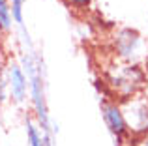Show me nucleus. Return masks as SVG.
Returning <instances> with one entry per match:
<instances>
[{
	"mask_svg": "<svg viewBox=\"0 0 148 146\" xmlns=\"http://www.w3.org/2000/svg\"><path fill=\"white\" fill-rule=\"evenodd\" d=\"M103 86L107 88V94L116 101H126V99L143 96V92L148 86V75L145 66L137 64H126L112 58L103 68Z\"/></svg>",
	"mask_w": 148,
	"mask_h": 146,
	"instance_id": "obj_1",
	"label": "nucleus"
},
{
	"mask_svg": "<svg viewBox=\"0 0 148 146\" xmlns=\"http://www.w3.org/2000/svg\"><path fill=\"white\" fill-rule=\"evenodd\" d=\"M21 66H23L26 77H28V83H30L28 98H30V101H32V109H34V114H36L38 128L41 129L43 135L53 137V126H51L49 109H47V101H45V86H43V75H41L40 62H38L30 53H26V55L23 56Z\"/></svg>",
	"mask_w": 148,
	"mask_h": 146,
	"instance_id": "obj_2",
	"label": "nucleus"
},
{
	"mask_svg": "<svg viewBox=\"0 0 148 146\" xmlns=\"http://www.w3.org/2000/svg\"><path fill=\"white\" fill-rule=\"evenodd\" d=\"M111 51L120 62L137 66H145L148 62V40L145 34L130 26L114 30L111 38Z\"/></svg>",
	"mask_w": 148,
	"mask_h": 146,
	"instance_id": "obj_3",
	"label": "nucleus"
},
{
	"mask_svg": "<svg viewBox=\"0 0 148 146\" xmlns=\"http://www.w3.org/2000/svg\"><path fill=\"white\" fill-rule=\"evenodd\" d=\"M101 109V116H103V122L107 126L109 133L114 137L116 141V146H131L133 143L131 141L135 137L130 135V129H127V124H126V118H124V113H122V107L116 99H111V98H105L99 105Z\"/></svg>",
	"mask_w": 148,
	"mask_h": 146,
	"instance_id": "obj_4",
	"label": "nucleus"
},
{
	"mask_svg": "<svg viewBox=\"0 0 148 146\" xmlns=\"http://www.w3.org/2000/svg\"><path fill=\"white\" fill-rule=\"evenodd\" d=\"M120 107H122L130 135L135 139L148 135V99L145 96H137V98L120 101Z\"/></svg>",
	"mask_w": 148,
	"mask_h": 146,
	"instance_id": "obj_5",
	"label": "nucleus"
},
{
	"mask_svg": "<svg viewBox=\"0 0 148 146\" xmlns=\"http://www.w3.org/2000/svg\"><path fill=\"white\" fill-rule=\"evenodd\" d=\"M6 83H8V94H10V98L17 105H23L26 101V98H28L30 83H28V77H26V73H25L21 64H17V62L8 64Z\"/></svg>",
	"mask_w": 148,
	"mask_h": 146,
	"instance_id": "obj_6",
	"label": "nucleus"
},
{
	"mask_svg": "<svg viewBox=\"0 0 148 146\" xmlns=\"http://www.w3.org/2000/svg\"><path fill=\"white\" fill-rule=\"evenodd\" d=\"M13 15H11L10 0H0V34H8L13 26Z\"/></svg>",
	"mask_w": 148,
	"mask_h": 146,
	"instance_id": "obj_7",
	"label": "nucleus"
},
{
	"mask_svg": "<svg viewBox=\"0 0 148 146\" xmlns=\"http://www.w3.org/2000/svg\"><path fill=\"white\" fill-rule=\"evenodd\" d=\"M26 141H28V146H45L43 133L30 118H26Z\"/></svg>",
	"mask_w": 148,
	"mask_h": 146,
	"instance_id": "obj_8",
	"label": "nucleus"
},
{
	"mask_svg": "<svg viewBox=\"0 0 148 146\" xmlns=\"http://www.w3.org/2000/svg\"><path fill=\"white\" fill-rule=\"evenodd\" d=\"M62 2H64L69 10L79 11V13H84V11H88L92 8L94 0H62Z\"/></svg>",
	"mask_w": 148,
	"mask_h": 146,
	"instance_id": "obj_9",
	"label": "nucleus"
},
{
	"mask_svg": "<svg viewBox=\"0 0 148 146\" xmlns=\"http://www.w3.org/2000/svg\"><path fill=\"white\" fill-rule=\"evenodd\" d=\"M10 6H11L13 21L23 28V23H25V17H23V6H25V0H10Z\"/></svg>",
	"mask_w": 148,
	"mask_h": 146,
	"instance_id": "obj_10",
	"label": "nucleus"
},
{
	"mask_svg": "<svg viewBox=\"0 0 148 146\" xmlns=\"http://www.w3.org/2000/svg\"><path fill=\"white\" fill-rule=\"evenodd\" d=\"M133 146H148V135H143V137H137L135 139Z\"/></svg>",
	"mask_w": 148,
	"mask_h": 146,
	"instance_id": "obj_11",
	"label": "nucleus"
},
{
	"mask_svg": "<svg viewBox=\"0 0 148 146\" xmlns=\"http://www.w3.org/2000/svg\"><path fill=\"white\" fill-rule=\"evenodd\" d=\"M146 88H148V86H146ZM146 99H148V90H146Z\"/></svg>",
	"mask_w": 148,
	"mask_h": 146,
	"instance_id": "obj_12",
	"label": "nucleus"
}]
</instances>
